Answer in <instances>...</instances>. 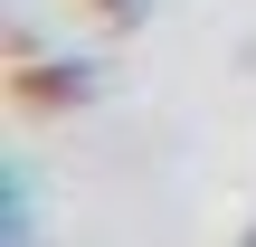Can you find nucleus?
<instances>
[]
</instances>
